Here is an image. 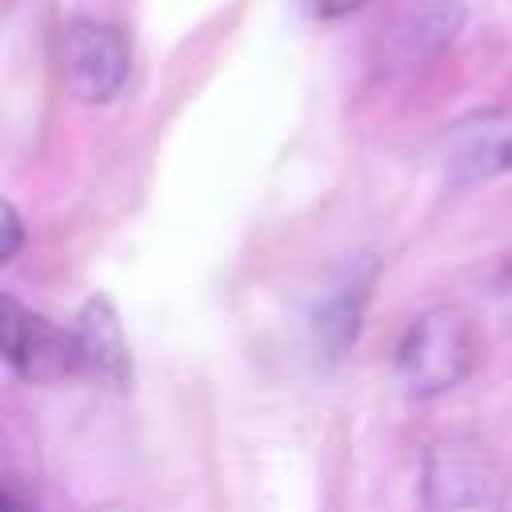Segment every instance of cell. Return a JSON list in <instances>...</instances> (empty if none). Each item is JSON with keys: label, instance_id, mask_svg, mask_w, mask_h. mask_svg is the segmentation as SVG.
Instances as JSON below:
<instances>
[{"label": "cell", "instance_id": "1", "mask_svg": "<svg viewBox=\"0 0 512 512\" xmlns=\"http://www.w3.org/2000/svg\"><path fill=\"white\" fill-rule=\"evenodd\" d=\"M476 356L480 344L472 320L456 308H432L408 324V332L396 344L392 368L396 384L408 396H440L472 376Z\"/></svg>", "mask_w": 512, "mask_h": 512}, {"label": "cell", "instance_id": "2", "mask_svg": "<svg viewBox=\"0 0 512 512\" xmlns=\"http://www.w3.org/2000/svg\"><path fill=\"white\" fill-rule=\"evenodd\" d=\"M60 76L80 104H108L128 80V40L116 24L76 16L60 36Z\"/></svg>", "mask_w": 512, "mask_h": 512}, {"label": "cell", "instance_id": "3", "mask_svg": "<svg viewBox=\"0 0 512 512\" xmlns=\"http://www.w3.org/2000/svg\"><path fill=\"white\" fill-rule=\"evenodd\" d=\"M496 460L472 436H444L432 440L424 452L420 492L432 512H464L488 504L496 492Z\"/></svg>", "mask_w": 512, "mask_h": 512}, {"label": "cell", "instance_id": "4", "mask_svg": "<svg viewBox=\"0 0 512 512\" xmlns=\"http://www.w3.org/2000/svg\"><path fill=\"white\" fill-rule=\"evenodd\" d=\"M440 168L452 184H480L512 172V112L488 108L456 120L440 140Z\"/></svg>", "mask_w": 512, "mask_h": 512}, {"label": "cell", "instance_id": "5", "mask_svg": "<svg viewBox=\"0 0 512 512\" xmlns=\"http://www.w3.org/2000/svg\"><path fill=\"white\" fill-rule=\"evenodd\" d=\"M376 276H380V260L372 252H360V256H348L328 280V288L320 292L312 308V336L328 360H340L356 344Z\"/></svg>", "mask_w": 512, "mask_h": 512}, {"label": "cell", "instance_id": "6", "mask_svg": "<svg viewBox=\"0 0 512 512\" xmlns=\"http://www.w3.org/2000/svg\"><path fill=\"white\" fill-rule=\"evenodd\" d=\"M0 328H4V360L20 380L52 384L68 372H76V344L72 332L52 328L44 316L20 308L12 296L0 304Z\"/></svg>", "mask_w": 512, "mask_h": 512}, {"label": "cell", "instance_id": "7", "mask_svg": "<svg viewBox=\"0 0 512 512\" xmlns=\"http://www.w3.org/2000/svg\"><path fill=\"white\" fill-rule=\"evenodd\" d=\"M464 4L460 0H424L416 8H408L388 36L380 40V60L388 72H412L432 64L444 48H452V40L464 28Z\"/></svg>", "mask_w": 512, "mask_h": 512}, {"label": "cell", "instance_id": "8", "mask_svg": "<svg viewBox=\"0 0 512 512\" xmlns=\"http://www.w3.org/2000/svg\"><path fill=\"white\" fill-rule=\"evenodd\" d=\"M72 344H76V372L108 384V388H124L132 380V356H128V340L120 328L116 308L104 296H92L72 328Z\"/></svg>", "mask_w": 512, "mask_h": 512}, {"label": "cell", "instance_id": "9", "mask_svg": "<svg viewBox=\"0 0 512 512\" xmlns=\"http://www.w3.org/2000/svg\"><path fill=\"white\" fill-rule=\"evenodd\" d=\"M304 4H308V12L320 16V20H340V16L360 12L368 0H304Z\"/></svg>", "mask_w": 512, "mask_h": 512}, {"label": "cell", "instance_id": "10", "mask_svg": "<svg viewBox=\"0 0 512 512\" xmlns=\"http://www.w3.org/2000/svg\"><path fill=\"white\" fill-rule=\"evenodd\" d=\"M4 232H8V244H4V260H12L20 252V240H24V228H20V216L12 204H4Z\"/></svg>", "mask_w": 512, "mask_h": 512}, {"label": "cell", "instance_id": "11", "mask_svg": "<svg viewBox=\"0 0 512 512\" xmlns=\"http://www.w3.org/2000/svg\"><path fill=\"white\" fill-rule=\"evenodd\" d=\"M496 288H500V300L512 308V260L504 264V272H500V284H496Z\"/></svg>", "mask_w": 512, "mask_h": 512}, {"label": "cell", "instance_id": "12", "mask_svg": "<svg viewBox=\"0 0 512 512\" xmlns=\"http://www.w3.org/2000/svg\"><path fill=\"white\" fill-rule=\"evenodd\" d=\"M0 512H28V508H24V504H20V496L8 488V492L0 496Z\"/></svg>", "mask_w": 512, "mask_h": 512}, {"label": "cell", "instance_id": "13", "mask_svg": "<svg viewBox=\"0 0 512 512\" xmlns=\"http://www.w3.org/2000/svg\"><path fill=\"white\" fill-rule=\"evenodd\" d=\"M504 512H512V500H508V508H504Z\"/></svg>", "mask_w": 512, "mask_h": 512}]
</instances>
